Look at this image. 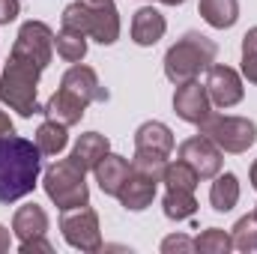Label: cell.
<instances>
[{"label":"cell","instance_id":"f1b7e54d","mask_svg":"<svg viewBox=\"0 0 257 254\" xmlns=\"http://www.w3.org/2000/svg\"><path fill=\"white\" fill-rule=\"evenodd\" d=\"M162 251L165 254H174V251H194V239L183 236V233H174L162 242Z\"/></svg>","mask_w":257,"mask_h":254},{"label":"cell","instance_id":"7c38bea8","mask_svg":"<svg viewBox=\"0 0 257 254\" xmlns=\"http://www.w3.org/2000/svg\"><path fill=\"white\" fill-rule=\"evenodd\" d=\"M174 111L180 120L192 123V126H200L209 114H212V102H209V93L206 87L194 78V81H186V84H177V93H174Z\"/></svg>","mask_w":257,"mask_h":254},{"label":"cell","instance_id":"8fae6325","mask_svg":"<svg viewBox=\"0 0 257 254\" xmlns=\"http://www.w3.org/2000/svg\"><path fill=\"white\" fill-rule=\"evenodd\" d=\"M203 87H206L209 102L215 108H233L245 96V87H242L239 72L230 69V66H221V63H212L206 69V84Z\"/></svg>","mask_w":257,"mask_h":254},{"label":"cell","instance_id":"5bb4252c","mask_svg":"<svg viewBox=\"0 0 257 254\" xmlns=\"http://www.w3.org/2000/svg\"><path fill=\"white\" fill-rule=\"evenodd\" d=\"M42 114H45V120H57L60 126H78L81 120H84V114H87V102H81L75 93H69L66 87H57L54 93H51V99L42 105Z\"/></svg>","mask_w":257,"mask_h":254},{"label":"cell","instance_id":"277c9868","mask_svg":"<svg viewBox=\"0 0 257 254\" xmlns=\"http://www.w3.org/2000/svg\"><path fill=\"white\" fill-rule=\"evenodd\" d=\"M39 75L42 69L21 57H12L9 54V63L3 66L0 72V99L18 114V117H33V114H42L39 102H36V90H39Z\"/></svg>","mask_w":257,"mask_h":254},{"label":"cell","instance_id":"1f68e13d","mask_svg":"<svg viewBox=\"0 0 257 254\" xmlns=\"http://www.w3.org/2000/svg\"><path fill=\"white\" fill-rule=\"evenodd\" d=\"M12 132H15V126H12L9 114H6V111H0V138H3V135H12Z\"/></svg>","mask_w":257,"mask_h":254},{"label":"cell","instance_id":"4dcf8cb0","mask_svg":"<svg viewBox=\"0 0 257 254\" xmlns=\"http://www.w3.org/2000/svg\"><path fill=\"white\" fill-rule=\"evenodd\" d=\"M33 251L51 254V251H54V245H51L45 236H36V239H27V242H21V254H33Z\"/></svg>","mask_w":257,"mask_h":254},{"label":"cell","instance_id":"e575fe53","mask_svg":"<svg viewBox=\"0 0 257 254\" xmlns=\"http://www.w3.org/2000/svg\"><path fill=\"white\" fill-rule=\"evenodd\" d=\"M159 3H165V6H180V3H186V0H159Z\"/></svg>","mask_w":257,"mask_h":254},{"label":"cell","instance_id":"5b68a950","mask_svg":"<svg viewBox=\"0 0 257 254\" xmlns=\"http://www.w3.org/2000/svg\"><path fill=\"white\" fill-rule=\"evenodd\" d=\"M174 153V132L171 126L159 123V120H147L144 126L135 132V159H132V171L150 174L162 183V174L168 168V159Z\"/></svg>","mask_w":257,"mask_h":254},{"label":"cell","instance_id":"30bf717a","mask_svg":"<svg viewBox=\"0 0 257 254\" xmlns=\"http://www.w3.org/2000/svg\"><path fill=\"white\" fill-rule=\"evenodd\" d=\"M177 159H183L200 180H215L221 171H224V153L206 138V135H194V138H186L177 150Z\"/></svg>","mask_w":257,"mask_h":254},{"label":"cell","instance_id":"7402d4cb","mask_svg":"<svg viewBox=\"0 0 257 254\" xmlns=\"http://www.w3.org/2000/svg\"><path fill=\"white\" fill-rule=\"evenodd\" d=\"M33 141H36V147H39L42 156H57V153H63L66 150L69 135H66V126H60L57 120H45L42 126L36 129Z\"/></svg>","mask_w":257,"mask_h":254},{"label":"cell","instance_id":"603a6c76","mask_svg":"<svg viewBox=\"0 0 257 254\" xmlns=\"http://www.w3.org/2000/svg\"><path fill=\"white\" fill-rule=\"evenodd\" d=\"M165 215L171 221H186L197 212V200H194V191H186V189H168L165 191Z\"/></svg>","mask_w":257,"mask_h":254},{"label":"cell","instance_id":"7a4b0ae2","mask_svg":"<svg viewBox=\"0 0 257 254\" xmlns=\"http://www.w3.org/2000/svg\"><path fill=\"white\" fill-rule=\"evenodd\" d=\"M215 57H218V45L209 36H203L197 30H189L168 48V54H165V78L171 84L194 81L200 72H206L215 63Z\"/></svg>","mask_w":257,"mask_h":254},{"label":"cell","instance_id":"484cf974","mask_svg":"<svg viewBox=\"0 0 257 254\" xmlns=\"http://www.w3.org/2000/svg\"><path fill=\"white\" fill-rule=\"evenodd\" d=\"M233 248V236L221 227H206L197 239H194V251L200 254H227Z\"/></svg>","mask_w":257,"mask_h":254},{"label":"cell","instance_id":"3957f363","mask_svg":"<svg viewBox=\"0 0 257 254\" xmlns=\"http://www.w3.org/2000/svg\"><path fill=\"white\" fill-rule=\"evenodd\" d=\"M63 27L93 36L99 45H114L120 39V12L114 0H75L60 15Z\"/></svg>","mask_w":257,"mask_h":254},{"label":"cell","instance_id":"6da1fadb","mask_svg":"<svg viewBox=\"0 0 257 254\" xmlns=\"http://www.w3.org/2000/svg\"><path fill=\"white\" fill-rule=\"evenodd\" d=\"M42 153L36 141L3 135L0 138V203H15L27 197L39 183Z\"/></svg>","mask_w":257,"mask_h":254},{"label":"cell","instance_id":"836d02e7","mask_svg":"<svg viewBox=\"0 0 257 254\" xmlns=\"http://www.w3.org/2000/svg\"><path fill=\"white\" fill-rule=\"evenodd\" d=\"M248 183H251V189L257 191V159H254V165H251V171H248Z\"/></svg>","mask_w":257,"mask_h":254},{"label":"cell","instance_id":"ba28073f","mask_svg":"<svg viewBox=\"0 0 257 254\" xmlns=\"http://www.w3.org/2000/svg\"><path fill=\"white\" fill-rule=\"evenodd\" d=\"M12 57H21V60L39 66L45 72L54 57V30L45 21H24L18 36H15Z\"/></svg>","mask_w":257,"mask_h":254},{"label":"cell","instance_id":"52a82bcc","mask_svg":"<svg viewBox=\"0 0 257 254\" xmlns=\"http://www.w3.org/2000/svg\"><path fill=\"white\" fill-rule=\"evenodd\" d=\"M200 135H206L221 153H245L257 141V123L248 117H230V114H209L200 123Z\"/></svg>","mask_w":257,"mask_h":254},{"label":"cell","instance_id":"4fadbf2b","mask_svg":"<svg viewBox=\"0 0 257 254\" xmlns=\"http://www.w3.org/2000/svg\"><path fill=\"white\" fill-rule=\"evenodd\" d=\"M60 87H66L69 93H75L81 102H108L111 99V93L102 87V81H99V75H96V69H90V66L84 63H72L66 69V75L60 78Z\"/></svg>","mask_w":257,"mask_h":254},{"label":"cell","instance_id":"ffe728a7","mask_svg":"<svg viewBox=\"0 0 257 254\" xmlns=\"http://www.w3.org/2000/svg\"><path fill=\"white\" fill-rule=\"evenodd\" d=\"M197 12L209 27L227 30V27H233L239 21V0H200Z\"/></svg>","mask_w":257,"mask_h":254},{"label":"cell","instance_id":"cb8c5ba5","mask_svg":"<svg viewBox=\"0 0 257 254\" xmlns=\"http://www.w3.org/2000/svg\"><path fill=\"white\" fill-rule=\"evenodd\" d=\"M54 48H57V57L66 63H81L84 54H87V36L78 33V30H69L63 27L57 36H54Z\"/></svg>","mask_w":257,"mask_h":254},{"label":"cell","instance_id":"d6986e66","mask_svg":"<svg viewBox=\"0 0 257 254\" xmlns=\"http://www.w3.org/2000/svg\"><path fill=\"white\" fill-rule=\"evenodd\" d=\"M45 230H48V212L39 203H24V206L15 209V215H12V233L21 242L45 236Z\"/></svg>","mask_w":257,"mask_h":254},{"label":"cell","instance_id":"44dd1931","mask_svg":"<svg viewBox=\"0 0 257 254\" xmlns=\"http://www.w3.org/2000/svg\"><path fill=\"white\" fill-rule=\"evenodd\" d=\"M209 203H212L215 212H230L239 203V180H236V174L221 171L215 177V183L209 189Z\"/></svg>","mask_w":257,"mask_h":254},{"label":"cell","instance_id":"83f0119b","mask_svg":"<svg viewBox=\"0 0 257 254\" xmlns=\"http://www.w3.org/2000/svg\"><path fill=\"white\" fill-rule=\"evenodd\" d=\"M242 75L257 84V27L242 36Z\"/></svg>","mask_w":257,"mask_h":254},{"label":"cell","instance_id":"d4e9b609","mask_svg":"<svg viewBox=\"0 0 257 254\" xmlns=\"http://www.w3.org/2000/svg\"><path fill=\"white\" fill-rule=\"evenodd\" d=\"M162 183H165L168 189L194 191V189H197V183H200V177L194 174L183 159H177V162H168V168H165V174H162Z\"/></svg>","mask_w":257,"mask_h":254},{"label":"cell","instance_id":"9a60e30c","mask_svg":"<svg viewBox=\"0 0 257 254\" xmlns=\"http://www.w3.org/2000/svg\"><path fill=\"white\" fill-rule=\"evenodd\" d=\"M156 189H159V180H156V177L141 174V171H132L128 180H126V186L117 194V200L123 203V209H128V212H144V209L153 203Z\"/></svg>","mask_w":257,"mask_h":254},{"label":"cell","instance_id":"4316f807","mask_svg":"<svg viewBox=\"0 0 257 254\" xmlns=\"http://www.w3.org/2000/svg\"><path fill=\"white\" fill-rule=\"evenodd\" d=\"M230 236H233V248H239V251H257V209L248 212V215H242L233 224Z\"/></svg>","mask_w":257,"mask_h":254},{"label":"cell","instance_id":"f546056e","mask_svg":"<svg viewBox=\"0 0 257 254\" xmlns=\"http://www.w3.org/2000/svg\"><path fill=\"white\" fill-rule=\"evenodd\" d=\"M21 12V0H0V24L15 21Z\"/></svg>","mask_w":257,"mask_h":254},{"label":"cell","instance_id":"ac0fdd59","mask_svg":"<svg viewBox=\"0 0 257 254\" xmlns=\"http://www.w3.org/2000/svg\"><path fill=\"white\" fill-rule=\"evenodd\" d=\"M96 183H99V189L102 194H111V197H117L120 189L126 186L128 174H132V165H128V159L123 156H114V153H108L99 165H96Z\"/></svg>","mask_w":257,"mask_h":254},{"label":"cell","instance_id":"9c48e42d","mask_svg":"<svg viewBox=\"0 0 257 254\" xmlns=\"http://www.w3.org/2000/svg\"><path fill=\"white\" fill-rule=\"evenodd\" d=\"M60 230H63V239L78 248V251H99L102 248V230H99V215L96 209L87 206H75V209H63L60 215Z\"/></svg>","mask_w":257,"mask_h":254},{"label":"cell","instance_id":"8992f818","mask_svg":"<svg viewBox=\"0 0 257 254\" xmlns=\"http://www.w3.org/2000/svg\"><path fill=\"white\" fill-rule=\"evenodd\" d=\"M42 189H45V194L51 197V203L60 212L90 203V186L84 180V171L72 159H60V162H54V165L45 168Z\"/></svg>","mask_w":257,"mask_h":254},{"label":"cell","instance_id":"2e32d148","mask_svg":"<svg viewBox=\"0 0 257 254\" xmlns=\"http://www.w3.org/2000/svg\"><path fill=\"white\" fill-rule=\"evenodd\" d=\"M165 30H168V21H165V15L156 6H141L132 15V42L141 45V48L156 45L165 36Z\"/></svg>","mask_w":257,"mask_h":254},{"label":"cell","instance_id":"d6a6232c","mask_svg":"<svg viewBox=\"0 0 257 254\" xmlns=\"http://www.w3.org/2000/svg\"><path fill=\"white\" fill-rule=\"evenodd\" d=\"M9 245H12V230H6V227L0 224V254L9 251Z\"/></svg>","mask_w":257,"mask_h":254},{"label":"cell","instance_id":"e0dca14e","mask_svg":"<svg viewBox=\"0 0 257 254\" xmlns=\"http://www.w3.org/2000/svg\"><path fill=\"white\" fill-rule=\"evenodd\" d=\"M108 153H111V141H108L105 135H99V132H84V135L75 141L69 159L87 174V171H96V165H99Z\"/></svg>","mask_w":257,"mask_h":254}]
</instances>
